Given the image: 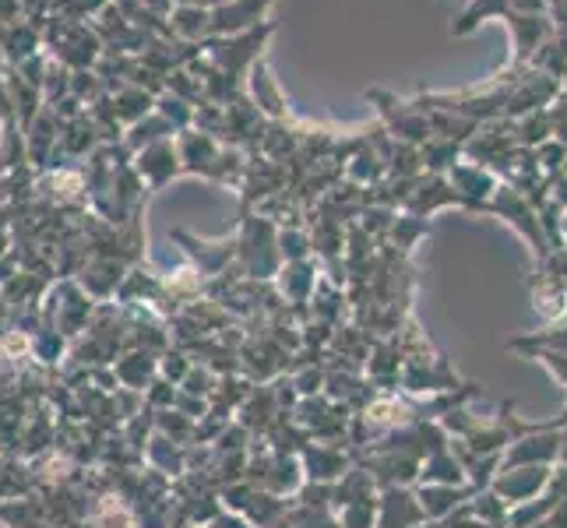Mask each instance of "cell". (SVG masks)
Returning <instances> with one entry per match:
<instances>
[{"label":"cell","mask_w":567,"mask_h":528,"mask_svg":"<svg viewBox=\"0 0 567 528\" xmlns=\"http://www.w3.org/2000/svg\"><path fill=\"white\" fill-rule=\"evenodd\" d=\"M121 265H116V258H92L82 265V271H78V286H82L89 297L95 300H106L113 286L121 282Z\"/></svg>","instance_id":"cell-2"},{"label":"cell","mask_w":567,"mask_h":528,"mask_svg":"<svg viewBox=\"0 0 567 528\" xmlns=\"http://www.w3.org/2000/svg\"><path fill=\"white\" fill-rule=\"evenodd\" d=\"M138 169L152 176V184L159 187L169 173H177V166H169V148L166 145H152L142 159H138Z\"/></svg>","instance_id":"cell-4"},{"label":"cell","mask_w":567,"mask_h":528,"mask_svg":"<svg viewBox=\"0 0 567 528\" xmlns=\"http://www.w3.org/2000/svg\"><path fill=\"white\" fill-rule=\"evenodd\" d=\"M43 50L68 71H95L100 56L106 53L100 32L85 22H61L47 14L43 25Z\"/></svg>","instance_id":"cell-1"},{"label":"cell","mask_w":567,"mask_h":528,"mask_svg":"<svg viewBox=\"0 0 567 528\" xmlns=\"http://www.w3.org/2000/svg\"><path fill=\"white\" fill-rule=\"evenodd\" d=\"M106 89L110 85L95 71H71V95H78L82 103H100Z\"/></svg>","instance_id":"cell-3"}]
</instances>
